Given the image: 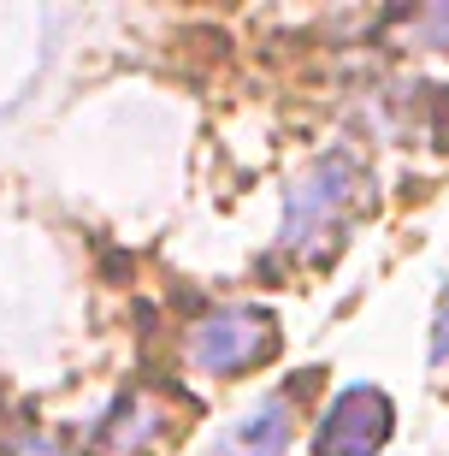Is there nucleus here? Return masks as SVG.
<instances>
[{"mask_svg": "<svg viewBox=\"0 0 449 456\" xmlns=\"http://www.w3.org/2000/svg\"><path fill=\"white\" fill-rule=\"evenodd\" d=\"M189 350H196V362L207 373H243V368H254V362H267L278 350V321L254 303H231V308H219V314H207L196 326Z\"/></svg>", "mask_w": 449, "mask_h": 456, "instance_id": "2", "label": "nucleus"}, {"mask_svg": "<svg viewBox=\"0 0 449 456\" xmlns=\"http://www.w3.org/2000/svg\"><path fill=\"white\" fill-rule=\"evenodd\" d=\"M426 30H432V48H449V6L426 18Z\"/></svg>", "mask_w": 449, "mask_h": 456, "instance_id": "6", "label": "nucleus"}, {"mask_svg": "<svg viewBox=\"0 0 449 456\" xmlns=\"http://www.w3.org/2000/svg\"><path fill=\"white\" fill-rule=\"evenodd\" d=\"M449 355V290H444V308H437V326H432V362Z\"/></svg>", "mask_w": 449, "mask_h": 456, "instance_id": "5", "label": "nucleus"}, {"mask_svg": "<svg viewBox=\"0 0 449 456\" xmlns=\"http://www.w3.org/2000/svg\"><path fill=\"white\" fill-rule=\"evenodd\" d=\"M284 444H290V403H261L249 415V421L237 427L231 439L219 444L213 456H284Z\"/></svg>", "mask_w": 449, "mask_h": 456, "instance_id": "4", "label": "nucleus"}, {"mask_svg": "<svg viewBox=\"0 0 449 456\" xmlns=\"http://www.w3.org/2000/svg\"><path fill=\"white\" fill-rule=\"evenodd\" d=\"M366 202V172L349 154H325L296 190H290V214H284V243L296 255H325Z\"/></svg>", "mask_w": 449, "mask_h": 456, "instance_id": "1", "label": "nucleus"}, {"mask_svg": "<svg viewBox=\"0 0 449 456\" xmlns=\"http://www.w3.org/2000/svg\"><path fill=\"white\" fill-rule=\"evenodd\" d=\"M390 397L373 386H349L314 427V456H379L390 439Z\"/></svg>", "mask_w": 449, "mask_h": 456, "instance_id": "3", "label": "nucleus"}]
</instances>
